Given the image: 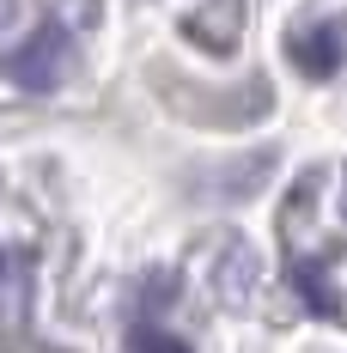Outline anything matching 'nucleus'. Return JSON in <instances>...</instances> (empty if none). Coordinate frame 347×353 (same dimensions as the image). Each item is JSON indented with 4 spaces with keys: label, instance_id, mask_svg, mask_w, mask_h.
I'll return each instance as SVG.
<instances>
[{
    "label": "nucleus",
    "instance_id": "nucleus-1",
    "mask_svg": "<svg viewBox=\"0 0 347 353\" xmlns=\"http://www.w3.org/2000/svg\"><path fill=\"white\" fill-rule=\"evenodd\" d=\"M68 25H37L25 43H12L6 55H0V73L12 79V85H25V92H49L55 79H61V68H68Z\"/></svg>",
    "mask_w": 347,
    "mask_h": 353
},
{
    "label": "nucleus",
    "instance_id": "nucleus-2",
    "mask_svg": "<svg viewBox=\"0 0 347 353\" xmlns=\"http://www.w3.org/2000/svg\"><path fill=\"white\" fill-rule=\"evenodd\" d=\"M293 61L311 73V79L335 73L341 68V31H335V25H311L305 37H293Z\"/></svg>",
    "mask_w": 347,
    "mask_h": 353
},
{
    "label": "nucleus",
    "instance_id": "nucleus-3",
    "mask_svg": "<svg viewBox=\"0 0 347 353\" xmlns=\"http://www.w3.org/2000/svg\"><path fill=\"white\" fill-rule=\"evenodd\" d=\"M128 353H189V341L171 335V329H159V323H135L128 329Z\"/></svg>",
    "mask_w": 347,
    "mask_h": 353
},
{
    "label": "nucleus",
    "instance_id": "nucleus-4",
    "mask_svg": "<svg viewBox=\"0 0 347 353\" xmlns=\"http://www.w3.org/2000/svg\"><path fill=\"white\" fill-rule=\"evenodd\" d=\"M293 281H299V292H305V305H311V311H335V292H329V274H323L317 262H299V268H293Z\"/></svg>",
    "mask_w": 347,
    "mask_h": 353
}]
</instances>
